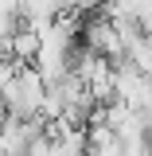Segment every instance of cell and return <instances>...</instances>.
<instances>
[{"mask_svg": "<svg viewBox=\"0 0 152 156\" xmlns=\"http://www.w3.org/2000/svg\"><path fill=\"white\" fill-rule=\"evenodd\" d=\"M39 47H43V35H39L35 27H27V23L19 20V31L12 35V58H16L19 66H35Z\"/></svg>", "mask_w": 152, "mask_h": 156, "instance_id": "7a4b0ae2", "label": "cell"}, {"mask_svg": "<svg viewBox=\"0 0 152 156\" xmlns=\"http://www.w3.org/2000/svg\"><path fill=\"white\" fill-rule=\"evenodd\" d=\"M0 156H4V152H0Z\"/></svg>", "mask_w": 152, "mask_h": 156, "instance_id": "277c9868", "label": "cell"}, {"mask_svg": "<svg viewBox=\"0 0 152 156\" xmlns=\"http://www.w3.org/2000/svg\"><path fill=\"white\" fill-rule=\"evenodd\" d=\"M47 133V121L35 117V121H23V117H8L0 121V152L4 156H31V144Z\"/></svg>", "mask_w": 152, "mask_h": 156, "instance_id": "6da1fadb", "label": "cell"}, {"mask_svg": "<svg viewBox=\"0 0 152 156\" xmlns=\"http://www.w3.org/2000/svg\"><path fill=\"white\" fill-rule=\"evenodd\" d=\"M0 121H4V117H0Z\"/></svg>", "mask_w": 152, "mask_h": 156, "instance_id": "3957f363", "label": "cell"}]
</instances>
